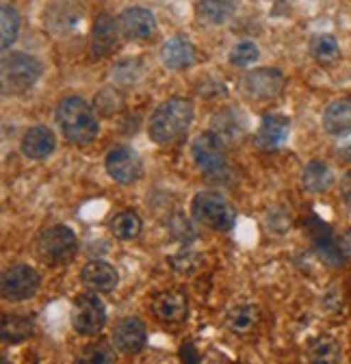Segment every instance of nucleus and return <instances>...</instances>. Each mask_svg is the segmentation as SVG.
<instances>
[{
    "instance_id": "nucleus-6",
    "label": "nucleus",
    "mask_w": 351,
    "mask_h": 364,
    "mask_svg": "<svg viewBox=\"0 0 351 364\" xmlns=\"http://www.w3.org/2000/svg\"><path fill=\"white\" fill-rule=\"evenodd\" d=\"M107 326V306L98 293L78 295L72 306V328L80 336H96Z\"/></svg>"
},
{
    "instance_id": "nucleus-3",
    "label": "nucleus",
    "mask_w": 351,
    "mask_h": 364,
    "mask_svg": "<svg viewBox=\"0 0 351 364\" xmlns=\"http://www.w3.org/2000/svg\"><path fill=\"white\" fill-rule=\"evenodd\" d=\"M78 252V241L72 228L68 225H50L41 230L35 239L33 254L41 264L48 267H61L74 260Z\"/></svg>"
},
{
    "instance_id": "nucleus-39",
    "label": "nucleus",
    "mask_w": 351,
    "mask_h": 364,
    "mask_svg": "<svg viewBox=\"0 0 351 364\" xmlns=\"http://www.w3.org/2000/svg\"><path fill=\"white\" fill-rule=\"evenodd\" d=\"M340 250H342V254L347 256V258H351V228L349 230L342 235V239H340Z\"/></svg>"
},
{
    "instance_id": "nucleus-36",
    "label": "nucleus",
    "mask_w": 351,
    "mask_h": 364,
    "mask_svg": "<svg viewBox=\"0 0 351 364\" xmlns=\"http://www.w3.org/2000/svg\"><path fill=\"white\" fill-rule=\"evenodd\" d=\"M96 109L100 113H104V115H115L117 111L124 109V100H122V96L117 94L115 89L107 87L96 96Z\"/></svg>"
},
{
    "instance_id": "nucleus-20",
    "label": "nucleus",
    "mask_w": 351,
    "mask_h": 364,
    "mask_svg": "<svg viewBox=\"0 0 351 364\" xmlns=\"http://www.w3.org/2000/svg\"><path fill=\"white\" fill-rule=\"evenodd\" d=\"M323 130L332 136L351 134V100H334L325 107Z\"/></svg>"
},
{
    "instance_id": "nucleus-38",
    "label": "nucleus",
    "mask_w": 351,
    "mask_h": 364,
    "mask_svg": "<svg viewBox=\"0 0 351 364\" xmlns=\"http://www.w3.org/2000/svg\"><path fill=\"white\" fill-rule=\"evenodd\" d=\"M340 196L347 206H351V171H347L340 180Z\"/></svg>"
},
{
    "instance_id": "nucleus-9",
    "label": "nucleus",
    "mask_w": 351,
    "mask_h": 364,
    "mask_svg": "<svg viewBox=\"0 0 351 364\" xmlns=\"http://www.w3.org/2000/svg\"><path fill=\"white\" fill-rule=\"evenodd\" d=\"M191 154L195 165L204 171V173H219L226 167V150H224V141L210 130V132H202L193 139L191 146Z\"/></svg>"
},
{
    "instance_id": "nucleus-21",
    "label": "nucleus",
    "mask_w": 351,
    "mask_h": 364,
    "mask_svg": "<svg viewBox=\"0 0 351 364\" xmlns=\"http://www.w3.org/2000/svg\"><path fill=\"white\" fill-rule=\"evenodd\" d=\"M260 321V310L256 304L252 301H241V304H234L228 314H226V326L232 334H239V336H245L249 334Z\"/></svg>"
},
{
    "instance_id": "nucleus-7",
    "label": "nucleus",
    "mask_w": 351,
    "mask_h": 364,
    "mask_svg": "<svg viewBox=\"0 0 351 364\" xmlns=\"http://www.w3.org/2000/svg\"><path fill=\"white\" fill-rule=\"evenodd\" d=\"M41 284L39 273L28 264H14L3 273L0 293L7 301H26L37 295Z\"/></svg>"
},
{
    "instance_id": "nucleus-26",
    "label": "nucleus",
    "mask_w": 351,
    "mask_h": 364,
    "mask_svg": "<svg viewBox=\"0 0 351 364\" xmlns=\"http://www.w3.org/2000/svg\"><path fill=\"white\" fill-rule=\"evenodd\" d=\"M80 16L76 14V7L68 5V3H59V5H53L50 11H48V18H46V24L53 33L57 35H65V33H72L78 24Z\"/></svg>"
},
{
    "instance_id": "nucleus-11",
    "label": "nucleus",
    "mask_w": 351,
    "mask_h": 364,
    "mask_svg": "<svg viewBox=\"0 0 351 364\" xmlns=\"http://www.w3.org/2000/svg\"><path fill=\"white\" fill-rule=\"evenodd\" d=\"M288 130H291L288 117H284L280 113H269L262 117V122L254 134V144L262 152H276L288 139Z\"/></svg>"
},
{
    "instance_id": "nucleus-37",
    "label": "nucleus",
    "mask_w": 351,
    "mask_h": 364,
    "mask_svg": "<svg viewBox=\"0 0 351 364\" xmlns=\"http://www.w3.org/2000/svg\"><path fill=\"white\" fill-rule=\"evenodd\" d=\"M180 358H183L185 364H200V353H198L193 343H185L180 347Z\"/></svg>"
},
{
    "instance_id": "nucleus-2",
    "label": "nucleus",
    "mask_w": 351,
    "mask_h": 364,
    "mask_svg": "<svg viewBox=\"0 0 351 364\" xmlns=\"http://www.w3.org/2000/svg\"><path fill=\"white\" fill-rule=\"evenodd\" d=\"M55 117H57L59 128L63 130V136L76 146L92 144L100 132L98 115L78 96H70L61 100L55 111Z\"/></svg>"
},
{
    "instance_id": "nucleus-23",
    "label": "nucleus",
    "mask_w": 351,
    "mask_h": 364,
    "mask_svg": "<svg viewBox=\"0 0 351 364\" xmlns=\"http://www.w3.org/2000/svg\"><path fill=\"white\" fill-rule=\"evenodd\" d=\"M35 334V326L28 316H20V314H7L3 316V326H0V336H3V343L7 345H18L24 343L26 338H31Z\"/></svg>"
},
{
    "instance_id": "nucleus-1",
    "label": "nucleus",
    "mask_w": 351,
    "mask_h": 364,
    "mask_svg": "<svg viewBox=\"0 0 351 364\" xmlns=\"http://www.w3.org/2000/svg\"><path fill=\"white\" fill-rule=\"evenodd\" d=\"M193 102L187 98H169L165 100L150 117L148 134L150 139L158 146L176 144L185 136L193 122Z\"/></svg>"
},
{
    "instance_id": "nucleus-14",
    "label": "nucleus",
    "mask_w": 351,
    "mask_h": 364,
    "mask_svg": "<svg viewBox=\"0 0 351 364\" xmlns=\"http://www.w3.org/2000/svg\"><path fill=\"white\" fill-rule=\"evenodd\" d=\"M117 41H119V24L107 14L98 16L94 22V28H92V39H90L92 57L104 59V57L113 55L117 48Z\"/></svg>"
},
{
    "instance_id": "nucleus-17",
    "label": "nucleus",
    "mask_w": 351,
    "mask_h": 364,
    "mask_svg": "<svg viewBox=\"0 0 351 364\" xmlns=\"http://www.w3.org/2000/svg\"><path fill=\"white\" fill-rule=\"evenodd\" d=\"M308 232H310L313 243H315L319 256L323 258V262H328L330 267H336V264L342 262L345 254L340 250V243H336V239H334V235H332L328 223H323L321 219L313 217L308 221Z\"/></svg>"
},
{
    "instance_id": "nucleus-29",
    "label": "nucleus",
    "mask_w": 351,
    "mask_h": 364,
    "mask_svg": "<svg viewBox=\"0 0 351 364\" xmlns=\"http://www.w3.org/2000/svg\"><path fill=\"white\" fill-rule=\"evenodd\" d=\"M74 364H115V351L107 343H90L76 353Z\"/></svg>"
},
{
    "instance_id": "nucleus-16",
    "label": "nucleus",
    "mask_w": 351,
    "mask_h": 364,
    "mask_svg": "<svg viewBox=\"0 0 351 364\" xmlns=\"http://www.w3.org/2000/svg\"><path fill=\"white\" fill-rule=\"evenodd\" d=\"M152 310L163 323H183L189 312V299L183 291H165L154 297Z\"/></svg>"
},
{
    "instance_id": "nucleus-31",
    "label": "nucleus",
    "mask_w": 351,
    "mask_h": 364,
    "mask_svg": "<svg viewBox=\"0 0 351 364\" xmlns=\"http://www.w3.org/2000/svg\"><path fill=\"white\" fill-rule=\"evenodd\" d=\"M0 20H3V50H9L11 43L18 39L20 35V14L14 5H3V9H0Z\"/></svg>"
},
{
    "instance_id": "nucleus-5",
    "label": "nucleus",
    "mask_w": 351,
    "mask_h": 364,
    "mask_svg": "<svg viewBox=\"0 0 351 364\" xmlns=\"http://www.w3.org/2000/svg\"><path fill=\"white\" fill-rule=\"evenodd\" d=\"M41 63L26 53H11L3 59V94L20 96L41 78Z\"/></svg>"
},
{
    "instance_id": "nucleus-28",
    "label": "nucleus",
    "mask_w": 351,
    "mask_h": 364,
    "mask_svg": "<svg viewBox=\"0 0 351 364\" xmlns=\"http://www.w3.org/2000/svg\"><path fill=\"white\" fill-rule=\"evenodd\" d=\"M310 55L315 61L323 63V65H330V63H336L340 59V46H338V39L334 35H328V33H321V35H315L310 39Z\"/></svg>"
},
{
    "instance_id": "nucleus-13",
    "label": "nucleus",
    "mask_w": 351,
    "mask_h": 364,
    "mask_svg": "<svg viewBox=\"0 0 351 364\" xmlns=\"http://www.w3.org/2000/svg\"><path fill=\"white\" fill-rule=\"evenodd\" d=\"M117 24H119V33L130 41H144L156 33V20L152 11L144 7H128L117 18Z\"/></svg>"
},
{
    "instance_id": "nucleus-34",
    "label": "nucleus",
    "mask_w": 351,
    "mask_h": 364,
    "mask_svg": "<svg viewBox=\"0 0 351 364\" xmlns=\"http://www.w3.org/2000/svg\"><path fill=\"white\" fill-rule=\"evenodd\" d=\"M167 228H169L171 237H173V239H178V241H183L185 245L191 243V241H195V237H198L195 225H193L185 215H180V213H176V215L169 217Z\"/></svg>"
},
{
    "instance_id": "nucleus-27",
    "label": "nucleus",
    "mask_w": 351,
    "mask_h": 364,
    "mask_svg": "<svg viewBox=\"0 0 351 364\" xmlns=\"http://www.w3.org/2000/svg\"><path fill=\"white\" fill-rule=\"evenodd\" d=\"M111 232L115 239L119 241H133L141 235V219L137 213L133 210H124V213H117L113 219H111Z\"/></svg>"
},
{
    "instance_id": "nucleus-33",
    "label": "nucleus",
    "mask_w": 351,
    "mask_h": 364,
    "mask_svg": "<svg viewBox=\"0 0 351 364\" xmlns=\"http://www.w3.org/2000/svg\"><path fill=\"white\" fill-rule=\"evenodd\" d=\"M169 264L176 273H180V276H191V273H195L200 269L202 256L191 247H183L178 254L169 256Z\"/></svg>"
},
{
    "instance_id": "nucleus-30",
    "label": "nucleus",
    "mask_w": 351,
    "mask_h": 364,
    "mask_svg": "<svg viewBox=\"0 0 351 364\" xmlns=\"http://www.w3.org/2000/svg\"><path fill=\"white\" fill-rule=\"evenodd\" d=\"M212 132L219 136V139H224V136H239L241 132V122H239V111L234 109H226V111H219L215 117H212Z\"/></svg>"
},
{
    "instance_id": "nucleus-35",
    "label": "nucleus",
    "mask_w": 351,
    "mask_h": 364,
    "mask_svg": "<svg viewBox=\"0 0 351 364\" xmlns=\"http://www.w3.org/2000/svg\"><path fill=\"white\" fill-rule=\"evenodd\" d=\"M258 46L254 41H241L230 50V63L234 68H247L258 59Z\"/></svg>"
},
{
    "instance_id": "nucleus-8",
    "label": "nucleus",
    "mask_w": 351,
    "mask_h": 364,
    "mask_svg": "<svg viewBox=\"0 0 351 364\" xmlns=\"http://www.w3.org/2000/svg\"><path fill=\"white\" fill-rule=\"evenodd\" d=\"M243 94L254 100H274L282 94L284 89V74L276 68H258L243 76L241 80Z\"/></svg>"
},
{
    "instance_id": "nucleus-10",
    "label": "nucleus",
    "mask_w": 351,
    "mask_h": 364,
    "mask_svg": "<svg viewBox=\"0 0 351 364\" xmlns=\"http://www.w3.org/2000/svg\"><path fill=\"white\" fill-rule=\"evenodd\" d=\"M104 165L109 176L115 182H119V185H135L144 173L141 159L137 156V152H133L126 146H115L113 150H109Z\"/></svg>"
},
{
    "instance_id": "nucleus-12",
    "label": "nucleus",
    "mask_w": 351,
    "mask_h": 364,
    "mask_svg": "<svg viewBox=\"0 0 351 364\" xmlns=\"http://www.w3.org/2000/svg\"><path fill=\"white\" fill-rule=\"evenodd\" d=\"M146 341H148V332L139 316L122 318V321L115 323L111 334L113 347L122 353H139L146 347Z\"/></svg>"
},
{
    "instance_id": "nucleus-4",
    "label": "nucleus",
    "mask_w": 351,
    "mask_h": 364,
    "mask_svg": "<svg viewBox=\"0 0 351 364\" xmlns=\"http://www.w3.org/2000/svg\"><path fill=\"white\" fill-rule=\"evenodd\" d=\"M191 215L195 223H202L210 230L228 232L237 221V210L230 206V202L215 191H202L193 198Z\"/></svg>"
},
{
    "instance_id": "nucleus-32",
    "label": "nucleus",
    "mask_w": 351,
    "mask_h": 364,
    "mask_svg": "<svg viewBox=\"0 0 351 364\" xmlns=\"http://www.w3.org/2000/svg\"><path fill=\"white\" fill-rule=\"evenodd\" d=\"M146 68L141 59H124L113 68V80L119 85H135L141 80Z\"/></svg>"
},
{
    "instance_id": "nucleus-15",
    "label": "nucleus",
    "mask_w": 351,
    "mask_h": 364,
    "mask_svg": "<svg viewBox=\"0 0 351 364\" xmlns=\"http://www.w3.org/2000/svg\"><path fill=\"white\" fill-rule=\"evenodd\" d=\"M80 280L92 293H111L119 282V273L104 260H92L82 267Z\"/></svg>"
},
{
    "instance_id": "nucleus-24",
    "label": "nucleus",
    "mask_w": 351,
    "mask_h": 364,
    "mask_svg": "<svg viewBox=\"0 0 351 364\" xmlns=\"http://www.w3.org/2000/svg\"><path fill=\"white\" fill-rule=\"evenodd\" d=\"M301 185L310 193H323L332 187V169L323 161H310L301 171Z\"/></svg>"
},
{
    "instance_id": "nucleus-25",
    "label": "nucleus",
    "mask_w": 351,
    "mask_h": 364,
    "mask_svg": "<svg viewBox=\"0 0 351 364\" xmlns=\"http://www.w3.org/2000/svg\"><path fill=\"white\" fill-rule=\"evenodd\" d=\"M308 360L310 364H340L342 349L334 336H317L308 345Z\"/></svg>"
},
{
    "instance_id": "nucleus-19",
    "label": "nucleus",
    "mask_w": 351,
    "mask_h": 364,
    "mask_svg": "<svg viewBox=\"0 0 351 364\" xmlns=\"http://www.w3.org/2000/svg\"><path fill=\"white\" fill-rule=\"evenodd\" d=\"M57 148V139L50 128L46 126H35L22 136V152L24 156L33 161H43L48 159Z\"/></svg>"
},
{
    "instance_id": "nucleus-22",
    "label": "nucleus",
    "mask_w": 351,
    "mask_h": 364,
    "mask_svg": "<svg viewBox=\"0 0 351 364\" xmlns=\"http://www.w3.org/2000/svg\"><path fill=\"white\" fill-rule=\"evenodd\" d=\"M237 9V0H200L198 3V20L208 26L226 24Z\"/></svg>"
},
{
    "instance_id": "nucleus-18",
    "label": "nucleus",
    "mask_w": 351,
    "mask_h": 364,
    "mask_svg": "<svg viewBox=\"0 0 351 364\" xmlns=\"http://www.w3.org/2000/svg\"><path fill=\"white\" fill-rule=\"evenodd\" d=\"M161 61L169 70H189L195 63V48L185 37H171L163 43L161 48Z\"/></svg>"
}]
</instances>
